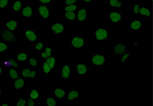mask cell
Instances as JSON below:
<instances>
[{
	"label": "cell",
	"mask_w": 153,
	"mask_h": 106,
	"mask_svg": "<svg viewBox=\"0 0 153 106\" xmlns=\"http://www.w3.org/2000/svg\"><path fill=\"white\" fill-rule=\"evenodd\" d=\"M110 34L106 27H98L94 30V37L96 41L104 42L110 38Z\"/></svg>",
	"instance_id": "obj_1"
},
{
	"label": "cell",
	"mask_w": 153,
	"mask_h": 106,
	"mask_svg": "<svg viewBox=\"0 0 153 106\" xmlns=\"http://www.w3.org/2000/svg\"><path fill=\"white\" fill-rule=\"evenodd\" d=\"M86 40L81 35H74L71 37L70 44L71 46L75 50H81L86 45Z\"/></svg>",
	"instance_id": "obj_2"
},
{
	"label": "cell",
	"mask_w": 153,
	"mask_h": 106,
	"mask_svg": "<svg viewBox=\"0 0 153 106\" xmlns=\"http://www.w3.org/2000/svg\"><path fill=\"white\" fill-rule=\"evenodd\" d=\"M0 38L5 42H15L18 39V35L15 32L5 29L0 30Z\"/></svg>",
	"instance_id": "obj_3"
},
{
	"label": "cell",
	"mask_w": 153,
	"mask_h": 106,
	"mask_svg": "<svg viewBox=\"0 0 153 106\" xmlns=\"http://www.w3.org/2000/svg\"><path fill=\"white\" fill-rule=\"evenodd\" d=\"M91 64L95 66H101L105 65L106 62V56L104 54H96L91 56Z\"/></svg>",
	"instance_id": "obj_4"
},
{
	"label": "cell",
	"mask_w": 153,
	"mask_h": 106,
	"mask_svg": "<svg viewBox=\"0 0 153 106\" xmlns=\"http://www.w3.org/2000/svg\"><path fill=\"white\" fill-rule=\"evenodd\" d=\"M65 25L62 23H55L51 24L50 27L51 32L55 35L64 34L66 30Z\"/></svg>",
	"instance_id": "obj_5"
},
{
	"label": "cell",
	"mask_w": 153,
	"mask_h": 106,
	"mask_svg": "<svg viewBox=\"0 0 153 106\" xmlns=\"http://www.w3.org/2000/svg\"><path fill=\"white\" fill-rule=\"evenodd\" d=\"M126 51V43L124 42H115L114 44V52L115 58L121 56Z\"/></svg>",
	"instance_id": "obj_6"
},
{
	"label": "cell",
	"mask_w": 153,
	"mask_h": 106,
	"mask_svg": "<svg viewBox=\"0 0 153 106\" xmlns=\"http://www.w3.org/2000/svg\"><path fill=\"white\" fill-rule=\"evenodd\" d=\"M24 37L31 42H35L38 40L37 33L30 28H27L23 31Z\"/></svg>",
	"instance_id": "obj_7"
},
{
	"label": "cell",
	"mask_w": 153,
	"mask_h": 106,
	"mask_svg": "<svg viewBox=\"0 0 153 106\" xmlns=\"http://www.w3.org/2000/svg\"><path fill=\"white\" fill-rule=\"evenodd\" d=\"M76 18L75 23H83L87 17V12L85 7L78 8L76 11Z\"/></svg>",
	"instance_id": "obj_8"
},
{
	"label": "cell",
	"mask_w": 153,
	"mask_h": 106,
	"mask_svg": "<svg viewBox=\"0 0 153 106\" xmlns=\"http://www.w3.org/2000/svg\"><path fill=\"white\" fill-rule=\"evenodd\" d=\"M75 69L76 74L79 75L87 74L89 72V68L86 63L79 62L76 63Z\"/></svg>",
	"instance_id": "obj_9"
},
{
	"label": "cell",
	"mask_w": 153,
	"mask_h": 106,
	"mask_svg": "<svg viewBox=\"0 0 153 106\" xmlns=\"http://www.w3.org/2000/svg\"><path fill=\"white\" fill-rule=\"evenodd\" d=\"M109 19L111 22L117 23L121 22L123 19V16L121 12L117 10H112L108 15Z\"/></svg>",
	"instance_id": "obj_10"
},
{
	"label": "cell",
	"mask_w": 153,
	"mask_h": 106,
	"mask_svg": "<svg viewBox=\"0 0 153 106\" xmlns=\"http://www.w3.org/2000/svg\"><path fill=\"white\" fill-rule=\"evenodd\" d=\"M11 9L14 13L20 15L23 9L22 0H14L10 4Z\"/></svg>",
	"instance_id": "obj_11"
},
{
	"label": "cell",
	"mask_w": 153,
	"mask_h": 106,
	"mask_svg": "<svg viewBox=\"0 0 153 106\" xmlns=\"http://www.w3.org/2000/svg\"><path fill=\"white\" fill-rule=\"evenodd\" d=\"M5 26L7 29L15 32L18 28L19 22L17 20L14 18L7 19Z\"/></svg>",
	"instance_id": "obj_12"
},
{
	"label": "cell",
	"mask_w": 153,
	"mask_h": 106,
	"mask_svg": "<svg viewBox=\"0 0 153 106\" xmlns=\"http://www.w3.org/2000/svg\"><path fill=\"white\" fill-rule=\"evenodd\" d=\"M61 77L63 79H68L71 76V63H65L62 65L61 73Z\"/></svg>",
	"instance_id": "obj_13"
},
{
	"label": "cell",
	"mask_w": 153,
	"mask_h": 106,
	"mask_svg": "<svg viewBox=\"0 0 153 106\" xmlns=\"http://www.w3.org/2000/svg\"><path fill=\"white\" fill-rule=\"evenodd\" d=\"M50 10L49 7L46 5L39 6V15L43 18H49L50 17Z\"/></svg>",
	"instance_id": "obj_14"
},
{
	"label": "cell",
	"mask_w": 153,
	"mask_h": 106,
	"mask_svg": "<svg viewBox=\"0 0 153 106\" xmlns=\"http://www.w3.org/2000/svg\"><path fill=\"white\" fill-rule=\"evenodd\" d=\"M21 12L23 17L25 18H27L33 17L34 11L32 6L28 5L23 8Z\"/></svg>",
	"instance_id": "obj_15"
},
{
	"label": "cell",
	"mask_w": 153,
	"mask_h": 106,
	"mask_svg": "<svg viewBox=\"0 0 153 106\" xmlns=\"http://www.w3.org/2000/svg\"><path fill=\"white\" fill-rule=\"evenodd\" d=\"M6 74L7 78L13 81L18 79L19 76V71L16 68H8Z\"/></svg>",
	"instance_id": "obj_16"
},
{
	"label": "cell",
	"mask_w": 153,
	"mask_h": 106,
	"mask_svg": "<svg viewBox=\"0 0 153 106\" xmlns=\"http://www.w3.org/2000/svg\"><path fill=\"white\" fill-rule=\"evenodd\" d=\"M142 24L141 19L136 18L132 20L130 23V30H140L142 29Z\"/></svg>",
	"instance_id": "obj_17"
},
{
	"label": "cell",
	"mask_w": 153,
	"mask_h": 106,
	"mask_svg": "<svg viewBox=\"0 0 153 106\" xmlns=\"http://www.w3.org/2000/svg\"><path fill=\"white\" fill-rule=\"evenodd\" d=\"M54 49L53 48L48 47L45 48L41 52L40 56L43 59H46L53 55Z\"/></svg>",
	"instance_id": "obj_18"
},
{
	"label": "cell",
	"mask_w": 153,
	"mask_h": 106,
	"mask_svg": "<svg viewBox=\"0 0 153 106\" xmlns=\"http://www.w3.org/2000/svg\"><path fill=\"white\" fill-rule=\"evenodd\" d=\"M63 15L64 18L67 21L75 23L76 18V11H64Z\"/></svg>",
	"instance_id": "obj_19"
},
{
	"label": "cell",
	"mask_w": 153,
	"mask_h": 106,
	"mask_svg": "<svg viewBox=\"0 0 153 106\" xmlns=\"http://www.w3.org/2000/svg\"><path fill=\"white\" fill-rule=\"evenodd\" d=\"M67 93L66 91L62 87H58L54 88V94L57 98H64L66 96Z\"/></svg>",
	"instance_id": "obj_20"
},
{
	"label": "cell",
	"mask_w": 153,
	"mask_h": 106,
	"mask_svg": "<svg viewBox=\"0 0 153 106\" xmlns=\"http://www.w3.org/2000/svg\"><path fill=\"white\" fill-rule=\"evenodd\" d=\"M139 14L144 18H149L151 15L150 7L147 6L141 7L140 10Z\"/></svg>",
	"instance_id": "obj_21"
},
{
	"label": "cell",
	"mask_w": 153,
	"mask_h": 106,
	"mask_svg": "<svg viewBox=\"0 0 153 106\" xmlns=\"http://www.w3.org/2000/svg\"><path fill=\"white\" fill-rule=\"evenodd\" d=\"M26 84V80L23 78L17 79L14 82V86L16 90H20L22 89Z\"/></svg>",
	"instance_id": "obj_22"
},
{
	"label": "cell",
	"mask_w": 153,
	"mask_h": 106,
	"mask_svg": "<svg viewBox=\"0 0 153 106\" xmlns=\"http://www.w3.org/2000/svg\"><path fill=\"white\" fill-rule=\"evenodd\" d=\"M79 93L78 91L74 90H70L67 93V100L68 102H73L79 97Z\"/></svg>",
	"instance_id": "obj_23"
},
{
	"label": "cell",
	"mask_w": 153,
	"mask_h": 106,
	"mask_svg": "<svg viewBox=\"0 0 153 106\" xmlns=\"http://www.w3.org/2000/svg\"><path fill=\"white\" fill-rule=\"evenodd\" d=\"M4 65L7 68H17L18 65L17 62L13 60L5 59L3 60Z\"/></svg>",
	"instance_id": "obj_24"
},
{
	"label": "cell",
	"mask_w": 153,
	"mask_h": 106,
	"mask_svg": "<svg viewBox=\"0 0 153 106\" xmlns=\"http://www.w3.org/2000/svg\"><path fill=\"white\" fill-rule=\"evenodd\" d=\"M46 62L51 69H53L57 63L56 58L53 55L46 59Z\"/></svg>",
	"instance_id": "obj_25"
},
{
	"label": "cell",
	"mask_w": 153,
	"mask_h": 106,
	"mask_svg": "<svg viewBox=\"0 0 153 106\" xmlns=\"http://www.w3.org/2000/svg\"><path fill=\"white\" fill-rule=\"evenodd\" d=\"M107 4L109 6L120 8L122 6V2L120 0H108Z\"/></svg>",
	"instance_id": "obj_26"
},
{
	"label": "cell",
	"mask_w": 153,
	"mask_h": 106,
	"mask_svg": "<svg viewBox=\"0 0 153 106\" xmlns=\"http://www.w3.org/2000/svg\"><path fill=\"white\" fill-rule=\"evenodd\" d=\"M78 5L76 4L68 5H63V11H75L77 9Z\"/></svg>",
	"instance_id": "obj_27"
},
{
	"label": "cell",
	"mask_w": 153,
	"mask_h": 106,
	"mask_svg": "<svg viewBox=\"0 0 153 106\" xmlns=\"http://www.w3.org/2000/svg\"><path fill=\"white\" fill-rule=\"evenodd\" d=\"M28 57V55L26 53L21 52L18 54L16 59L19 61L24 62L27 60Z\"/></svg>",
	"instance_id": "obj_28"
},
{
	"label": "cell",
	"mask_w": 153,
	"mask_h": 106,
	"mask_svg": "<svg viewBox=\"0 0 153 106\" xmlns=\"http://www.w3.org/2000/svg\"><path fill=\"white\" fill-rule=\"evenodd\" d=\"M141 7V4L139 3H136L132 6L131 9V10L133 12L134 15L139 14L140 10Z\"/></svg>",
	"instance_id": "obj_29"
},
{
	"label": "cell",
	"mask_w": 153,
	"mask_h": 106,
	"mask_svg": "<svg viewBox=\"0 0 153 106\" xmlns=\"http://www.w3.org/2000/svg\"><path fill=\"white\" fill-rule=\"evenodd\" d=\"M45 47V44L43 42L38 40L36 42L34 45V49L37 51H41Z\"/></svg>",
	"instance_id": "obj_30"
},
{
	"label": "cell",
	"mask_w": 153,
	"mask_h": 106,
	"mask_svg": "<svg viewBox=\"0 0 153 106\" xmlns=\"http://www.w3.org/2000/svg\"><path fill=\"white\" fill-rule=\"evenodd\" d=\"M47 104L48 106H56L58 104V102L56 99L53 97H49L47 100Z\"/></svg>",
	"instance_id": "obj_31"
},
{
	"label": "cell",
	"mask_w": 153,
	"mask_h": 106,
	"mask_svg": "<svg viewBox=\"0 0 153 106\" xmlns=\"http://www.w3.org/2000/svg\"><path fill=\"white\" fill-rule=\"evenodd\" d=\"M130 52L126 51L120 57V62H126L130 58Z\"/></svg>",
	"instance_id": "obj_32"
},
{
	"label": "cell",
	"mask_w": 153,
	"mask_h": 106,
	"mask_svg": "<svg viewBox=\"0 0 153 106\" xmlns=\"http://www.w3.org/2000/svg\"><path fill=\"white\" fill-rule=\"evenodd\" d=\"M9 5V0H0V10H5Z\"/></svg>",
	"instance_id": "obj_33"
},
{
	"label": "cell",
	"mask_w": 153,
	"mask_h": 106,
	"mask_svg": "<svg viewBox=\"0 0 153 106\" xmlns=\"http://www.w3.org/2000/svg\"><path fill=\"white\" fill-rule=\"evenodd\" d=\"M8 48V46L5 42H0V54H4Z\"/></svg>",
	"instance_id": "obj_34"
},
{
	"label": "cell",
	"mask_w": 153,
	"mask_h": 106,
	"mask_svg": "<svg viewBox=\"0 0 153 106\" xmlns=\"http://www.w3.org/2000/svg\"><path fill=\"white\" fill-rule=\"evenodd\" d=\"M51 70L46 62L43 63L42 71L43 74H49Z\"/></svg>",
	"instance_id": "obj_35"
},
{
	"label": "cell",
	"mask_w": 153,
	"mask_h": 106,
	"mask_svg": "<svg viewBox=\"0 0 153 106\" xmlns=\"http://www.w3.org/2000/svg\"><path fill=\"white\" fill-rule=\"evenodd\" d=\"M31 71L30 68L27 67L24 68L22 72V75L25 77H29Z\"/></svg>",
	"instance_id": "obj_36"
},
{
	"label": "cell",
	"mask_w": 153,
	"mask_h": 106,
	"mask_svg": "<svg viewBox=\"0 0 153 106\" xmlns=\"http://www.w3.org/2000/svg\"><path fill=\"white\" fill-rule=\"evenodd\" d=\"M39 92L35 89L31 91L30 93V96L31 98L33 100L37 99L39 98Z\"/></svg>",
	"instance_id": "obj_37"
},
{
	"label": "cell",
	"mask_w": 153,
	"mask_h": 106,
	"mask_svg": "<svg viewBox=\"0 0 153 106\" xmlns=\"http://www.w3.org/2000/svg\"><path fill=\"white\" fill-rule=\"evenodd\" d=\"M29 62L30 66L33 67H36L38 64L37 60L33 58H30L29 60Z\"/></svg>",
	"instance_id": "obj_38"
},
{
	"label": "cell",
	"mask_w": 153,
	"mask_h": 106,
	"mask_svg": "<svg viewBox=\"0 0 153 106\" xmlns=\"http://www.w3.org/2000/svg\"><path fill=\"white\" fill-rule=\"evenodd\" d=\"M27 104V101L25 98H21L16 103L17 106H25Z\"/></svg>",
	"instance_id": "obj_39"
},
{
	"label": "cell",
	"mask_w": 153,
	"mask_h": 106,
	"mask_svg": "<svg viewBox=\"0 0 153 106\" xmlns=\"http://www.w3.org/2000/svg\"><path fill=\"white\" fill-rule=\"evenodd\" d=\"M53 0H39L40 5L48 6L53 2Z\"/></svg>",
	"instance_id": "obj_40"
},
{
	"label": "cell",
	"mask_w": 153,
	"mask_h": 106,
	"mask_svg": "<svg viewBox=\"0 0 153 106\" xmlns=\"http://www.w3.org/2000/svg\"><path fill=\"white\" fill-rule=\"evenodd\" d=\"M77 0H64L62 5H68L76 4Z\"/></svg>",
	"instance_id": "obj_41"
},
{
	"label": "cell",
	"mask_w": 153,
	"mask_h": 106,
	"mask_svg": "<svg viewBox=\"0 0 153 106\" xmlns=\"http://www.w3.org/2000/svg\"><path fill=\"white\" fill-rule=\"evenodd\" d=\"M37 76V71L34 70L31 71L30 76L29 77L30 78H35Z\"/></svg>",
	"instance_id": "obj_42"
},
{
	"label": "cell",
	"mask_w": 153,
	"mask_h": 106,
	"mask_svg": "<svg viewBox=\"0 0 153 106\" xmlns=\"http://www.w3.org/2000/svg\"><path fill=\"white\" fill-rule=\"evenodd\" d=\"M35 104V102L32 99H29L27 102V105L28 106H33Z\"/></svg>",
	"instance_id": "obj_43"
},
{
	"label": "cell",
	"mask_w": 153,
	"mask_h": 106,
	"mask_svg": "<svg viewBox=\"0 0 153 106\" xmlns=\"http://www.w3.org/2000/svg\"><path fill=\"white\" fill-rule=\"evenodd\" d=\"M94 2V0H77V3H87Z\"/></svg>",
	"instance_id": "obj_44"
},
{
	"label": "cell",
	"mask_w": 153,
	"mask_h": 106,
	"mask_svg": "<svg viewBox=\"0 0 153 106\" xmlns=\"http://www.w3.org/2000/svg\"><path fill=\"white\" fill-rule=\"evenodd\" d=\"M10 104L9 103L4 102H0V106H10Z\"/></svg>",
	"instance_id": "obj_45"
},
{
	"label": "cell",
	"mask_w": 153,
	"mask_h": 106,
	"mask_svg": "<svg viewBox=\"0 0 153 106\" xmlns=\"http://www.w3.org/2000/svg\"><path fill=\"white\" fill-rule=\"evenodd\" d=\"M3 94V91L1 87H0V97H1Z\"/></svg>",
	"instance_id": "obj_46"
},
{
	"label": "cell",
	"mask_w": 153,
	"mask_h": 106,
	"mask_svg": "<svg viewBox=\"0 0 153 106\" xmlns=\"http://www.w3.org/2000/svg\"><path fill=\"white\" fill-rule=\"evenodd\" d=\"M3 70V68L2 67L0 66V74H1Z\"/></svg>",
	"instance_id": "obj_47"
},
{
	"label": "cell",
	"mask_w": 153,
	"mask_h": 106,
	"mask_svg": "<svg viewBox=\"0 0 153 106\" xmlns=\"http://www.w3.org/2000/svg\"><path fill=\"white\" fill-rule=\"evenodd\" d=\"M14 1V0H9V2H10V4L13 1Z\"/></svg>",
	"instance_id": "obj_48"
},
{
	"label": "cell",
	"mask_w": 153,
	"mask_h": 106,
	"mask_svg": "<svg viewBox=\"0 0 153 106\" xmlns=\"http://www.w3.org/2000/svg\"><path fill=\"white\" fill-rule=\"evenodd\" d=\"M151 1L152 2V0H151Z\"/></svg>",
	"instance_id": "obj_49"
}]
</instances>
